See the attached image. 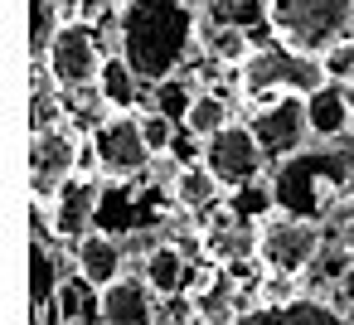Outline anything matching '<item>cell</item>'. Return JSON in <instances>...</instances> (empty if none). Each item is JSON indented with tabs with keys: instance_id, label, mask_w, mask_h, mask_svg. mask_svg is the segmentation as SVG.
Returning <instances> with one entry per match:
<instances>
[{
	"instance_id": "cell-1",
	"label": "cell",
	"mask_w": 354,
	"mask_h": 325,
	"mask_svg": "<svg viewBox=\"0 0 354 325\" xmlns=\"http://www.w3.org/2000/svg\"><path fill=\"white\" fill-rule=\"evenodd\" d=\"M199 30H204V15L189 0H122L117 10V49L141 73L146 88L180 73Z\"/></svg>"
},
{
	"instance_id": "cell-2",
	"label": "cell",
	"mask_w": 354,
	"mask_h": 325,
	"mask_svg": "<svg viewBox=\"0 0 354 325\" xmlns=\"http://www.w3.org/2000/svg\"><path fill=\"white\" fill-rule=\"evenodd\" d=\"M325 252V228L315 214H296L272 204L257 223H252V257L262 272H291L301 277L306 267H315Z\"/></svg>"
},
{
	"instance_id": "cell-3",
	"label": "cell",
	"mask_w": 354,
	"mask_h": 325,
	"mask_svg": "<svg viewBox=\"0 0 354 325\" xmlns=\"http://www.w3.org/2000/svg\"><path fill=\"white\" fill-rule=\"evenodd\" d=\"M267 30L320 59V49L354 35V0H267Z\"/></svg>"
},
{
	"instance_id": "cell-4",
	"label": "cell",
	"mask_w": 354,
	"mask_h": 325,
	"mask_svg": "<svg viewBox=\"0 0 354 325\" xmlns=\"http://www.w3.org/2000/svg\"><path fill=\"white\" fill-rule=\"evenodd\" d=\"M238 73V88L252 98V102H262V98H281V93H310V88H320L325 83V68H320V59L315 54H301V49H291V44H257L252 54H248V64H238L233 68Z\"/></svg>"
},
{
	"instance_id": "cell-5",
	"label": "cell",
	"mask_w": 354,
	"mask_h": 325,
	"mask_svg": "<svg viewBox=\"0 0 354 325\" xmlns=\"http://www.w3.org/2000/svg\"><path fill=\"white\" fill-rule=\"evenodd\" d=\"M97 209H102V185L93 175H73L49 199H35V238H44V243H54V238L73 243V238H83L93 228Z\"/></svg>"
},
{
	"instance_id": "cell-6",
	"label": "cell",
	"mask_w": 354,
	"mask_h": 325,
	"mask_svg": "<svg viewBox=\"0 0 354 325\" xmlns=\"http://www.w3.org/2000/svg\"><path fill=\"white\" fill-rule=\"evenodd\" d=\"M88 156H93V165H97L102 180H136V175L156 160V151H151L146 136H141L136 112H112V117L88 136Z\"/></svg>"
},
{
	"instance_id": "cell-7",
	"label": "cell",
	"mask_w": 354,
	"mask_h": 325,
	"mask_svg": "<svg viewBox=\"0 0 354 325\" xmlns=\"http://www.w3.org/2000/svg\"><path fill=\"white\" fill-rule=\"evenodd\" d=\"M204 165L223 180L228 194H238V189H248V185L262 180L267 151H262V141H257V131L248 122H228L223 131H214L204 141Z\"/></svg>"
},
{
	"instance_id": "cell-8",
	"label": "cell",
	"mask_w": 354,
	"mask_h": 325,
	"mask_svg": "<svg viewBox=\"0 0 354 325\" xmlns=\"http://www.w3.org/2000/svg\"><path fill=\"white\" fill-rule=\"evenodd\" d=\"M102 64H107V54L97 44V25H88V20H64V30L54 35V44L44 54V68L54 73V83L64 93L97 83Z\"/></svg>"
},
{
	"instance_id": "cell-9",
	"label": "cell",
	"mask_w": 354,
	"mask_h": 325,
	"mask_svg": "<svg viewBox=\"0 0 354 325\" xmlns=\"http://www.w3.org/2000/svg\"><path fill=\"white\" fill-rule=\"evenodd\" d=\"M248 127L257 131L267 160H291V156H301V146H306V136H310L306 93H281V98H262V102H252Z\"/></svg>"
},
{
	"instance_id": "cell-10",
	"label": "cell",
	"mask_w": 354,
	"mask_h": 325,
	"mask_svg": "<svg viewBox=\"0 0 354 325\" xmlns=\"http://www.w3.org/2000/svg\"><path fill=\"white\" fill-rule=\"evenodd\" d=\"M78 141H83V131L73 136L64 122L35 131V146H30V185H35V199H49L64 180L78 175Z\"/></svg>"
},
{
	"instance_id": "cell-11",
	"label": "cell",
	"mask_w": 354,
	"mask_h": 325,
	"mask_svg": "<svg viewBox=\"0 0 354 325\" xmlns=\"http://www.w3.org/2000/svg\"><path fill=\"white\" fill-rule=\"evenodd\" d=\"M151 320H160V296L141 267L102 286V325H151Z\"/></svg>"
},
{
	"instance_id": "cell-12",
	"label": "cell",
	"mask_w": 354,
	"mask_h": 325,
	"mask_svg": "<svg viewBox=\"0 0 354 325\" xmlns=\"http://www.w3.org/2000/svg\"><path fill=\"white\" fill-rule=\"evenodd\" d=\"M306 117H310V136L315 141H339L354 122V93L349 83H335L325 78L320 88L306 93Z\"/></svg>"
},
{
	"instance_id": "cell-13",
	"label": "cell",
	"mask_w": 354,
	"mask_h": 325,
	"mask_svg": "<svg viewBox=\"0 0 354 325\" xmlns=\"http://www.w3.org/2000/svg\"><path fill=\"white\" fill-rule=\"evenodd\" d=\"M68 248H73V272H83L93 286H107V281H117V277L127 272V248H122V238H112V233H102V228H88V233L73 238Z\"/></svg>"
},
{
	"instance_id": "cell-14",
	"label": "cell",
	"mask_w": 354,
	"mask_h": 325,
	"mask_svg": "<svg viewBox=\"0 0 354 325\" xmlns=\"http://www.w3.org/2000/svg\"><path fill=\"white\" fill-rule=\"evenodd\" d=\"M170 194H175V204L185 209V214H194V219H204V214H214L218 204H223V180L204 165V160H194V165H180L175 170V180H170Z\"/></svg>"
},
{
	"instance_id": "cell-15",
	"label": "cell",
	"mask_w": 354,
	"mask_h": 325,
	"mask_svg": "<svg viewBox=\"0 0 354 325\" xmlns=\"http://www.w3.org/2000/svg\"><path fill=\"white\" fill-rule=\"evenodd\" d=\"M59 281H64V272H59L54 248L44 238H35V248H30V306H35L30 320H59V306H54Z\"/></svg>"
},
{
	"instance_id": "cell-16",
	"label": "cell",
	"mask_w": 354,
	"mask_h": 325,
	"mask_svg": "<svg viewBox=\"0 0 354 325\" xmlns=\"http://www.w3.org/2000/svg\"><path fill=\"white\" fill-rule=\"evenodd\" d=\"M141 272H146V281L156 286V296H175V291H185V281H189V262H185V252H180L175 243H151V248L141 252Z\"/></svg>"
},
{
	"instance_id": "cell-17",
	"label": "cell",
	"mask_w": 354,
	"mask_h": 325,
	"mask_svg": "<svg viewBox=\"0 0 354 325\" xmlns=\"http://www.w3.org/2000/svg\"><path fill=\"white\" fill-rule=\"evenodd\" d=\"M54 306H59V320H64V325L102 320V286H93V281H88L83 272H64Z\"/></svg>"
},
{
	"instance_id": "cell-18",
	"label": "cell",
	"mask_w": 354,
	"mask_h": 325,
	"mask_svg": "<svg viewBox=\"0 0 354 325\" xmlns=\"http://www.w3.org/2000/svg\"><path fill=\"white\" fill-rule=\"evenodd\" d=\"M199 39H204V54H209L218 68H238V64H248V54L257 49V39H252L248 25H209V20H204Z\"/></svg>"
},
{
	"instance_id": "cell-19",
	"label": "cell",
	"mask_w": 354,
	"mask_h": 325,
	"mask_svg": "<svg viewBox=\"0 0 354 325\" xmlns=\"http://www.w3.org/2000/svg\"><path fill=\"white\" fill-rule=\"evenodd\" d=\"M97 88H102V98H107L112 112H136L141 107V73L122 59V49L107 54V64L97 73Z\"/></svg>"
},
{
	"instance_id": "cell-20",
	"label": "cell",
	"mask_w": 354,
	"mask_h": 325,
	"mask_svg": "<svg viewBox=\"0 0 354 325\" xmlns=\"http://www.w3.org/2000/svg\"><path fill=\"white\" fill-rule=\"evenodd\" d=\"M233 122V112H228V98L218 93V88H199L194 93V102H189V112H185V127L199 136V141H209L214 131H223Z\"/></svg>"
},
{
	"instance_id": "cell-21",
	"label": "cell",
	"mask_w": 354,
	"mask_h": 325,
	"mask_svg": "<svg viewBox=\"0 0 354 325\" xmlns=\"http://www.w3.org/2000/svg\"><path fill=\"white\" fill-rule=\"evenodd\" d=\"M59 30H64L59 0H30V54H35V64L49 54V44H54Z\"/></svg>"
},
{
	"instance_id": "cell-22",
	"label": "cell",
	"mask_w": 354,
	"mask_h": 325,
	"mask_svg": "<svg viewBox=\"0 0 354 325\" xmlns=\"http://www.w3.org/2000/svg\"><path fill=\"white\" fill-rule=\"evenodd\" d=\"M136 122H141V136H146V146L156 151V160L175 146V136H180V117H170V112H160L156 102H146V107H136Z\"/></svg>"
},
{
	"instance_id": "cell-23",
	"label": "cell",
	"mask_w": 354,
	"mask_h": 325,
	"mask_svg": "<svg viewBox=\"0 0 354 325\" xmlns=\"http://www.w3.org/2000/svg\"><path fill=\"white\" fill-rule=\"evenodd\" d=\"M194 93H199V88H189V83H185L180 73H170V78L151 83V98H146V102H156L160 112H170V117H180V122H185V112H189Z\"/></svg>"
},
{
	"instance_id": "cell-24",
	"label": "cell",
	"mask_w": 354,
	"mask_h": 325,
	"mask_svg": "<svg viewBox=\"0 0 354 325\" xmlns=\"http://www.w3.org/2000/svg\"><path fill=\"white\" fill-rule=\"evenodd\" d=\"M320 68H325V78H335V83H354V35H344V39H335L330 49H320Z\"/></svg>"
},
{
	"instance_id": "cell-25",
	"label": "cell",
	"mask_w": 354,
	"mask_h": 325,
	"mask_svg": "<svg viewBox=\"0 0 354 325\" xmlns=\"http://www.w3.org/2000/svg\"><path fill=\"white\" fill-rule=\"evenodd\" d=\"M344 320H349V325H354V296H349V301H344Z\"/></svg>"
}]
</instances>
